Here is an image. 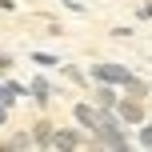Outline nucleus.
Returning a JSON list of instances; mask_svg holds the SVG:
<instances>
[{
  "instance_id": "1",
  "label": "nucleus",
  "mask_w": 152,
  "mask_h": 152,
  "mask_svg": "<svg viewBox=\"0 0 152 152\" xmlns=\"http://www.w3.org/2000/svg\"><path fill=\"white\" fill-rule=\"evenodd\" d=\"M92 76H96V80H104V84H124L132 72L120 68V64H92Z\"/></svg>"
},
{
  "instance_id": "2",
  "label": "nucleus",
  "mask_w": 152,
  "mask_h": 152,
  "mask_svg": "<svg viewBox=\"0 0 152 152\" xmlns=\"http://www.w3.org/2000/svg\"><path fill=\"white\" fill-rule=\"evenodd\" d=\"M116 108H120V120H128V124H140V100H116Z\"/></svg>"
},
{
  "instance_id": "3",
  "label": "nucleus",
  "mask_w": 152,
  "mask_h": 152,
  "mask_svg": "<svg viewBox=\"0 0 152 152\" xmlns=\"http://www.w3.org/2000/svg\"><path fill=\"white\" fill-rule=\"evenodd\" d=\"M76 120H80V128H96L100 112H96L92 104H76Z\"/></svg>"
},
{
  "instance_id": "4",
  "label": "nucleus",
  "mask_w": 152,
  "mask_h": 152,
  "mask_svg": "<svg viewBox=\"0 0 152 152\" xmlns=\"http://www.w3.org/2000/svg\"><path fill=\"white\" fill-rule=\"evenodd\" d=\"M48 96H52L48 80H44V76H36V80H32V100H48Z\"/></svg>"
},
{
  "instance_id": "5",
  "label": "nucleus",
  "mask_w": 152,
  "mask_h": 152,
  "mask_svg": "<svg viewBox=\"0 0 152 152\" xmlns=\"http://www.w3.org/2000/svg\"><path fill=\"white\" fill-rule=\"evenodd\" d=\"M52 144H64V148H72V144H80V136L64 128V132H56V136H52Z\"/></svg>"
},
{
  "instance_id": "6",
  "label": "nucleus",
  "mask_w": 152,
  "mask_h": 152,
  "mask_svg": "<svg viewBox=\"0 0 152 152\" xmlns=\"http://www.w3.org/2000/svg\"><path fill=\"white\" fill-rule=\"evenodd\" d=\"M96 100H100V108H112V104H116V92L104 84V88H96Z\"/></svg>"
},
{
  "instance_id": "7",
  "label": "nucleus",
  "mask_w": 152,
  "mask_h": 152,
  "mask_svg": "<svg viewBox=\"0 0 152 152\" xmlns=\"http://www.w3.org/2000/svg\"><path fill=\"white\" fill-rule=\"evenodd\" d=\"M32 60H36L40 68H52V64H60V56H52V52H32Z\"/></svg>"
},
{
  "instance_id": "8",
  "label": "nucleus",
  "mask_w": 152,
  "mask_h": 152,
  "mask_svg": "<svg viewBox=\"0 0 152 152\" xmlns=\"http://www.w3.org/2000/svg\"><path fill=\"white\" fill-rule=\"evenodd\" d=\"M36 140H40V144H48V140H52V128H48V124H40V128H36Z\"/></svg>"
},
{
  "instance_id": "9",
  "label": "nucleus",
  "mask_w": 152,
  "mask_h": 152,
  "mask_svg": "<svg viewBox=\"0 0 152 152\" xmlns=\"http://www.w3.org/2000/svg\"><path fill=\"white\" fill-rule=\"evenodd\" d=\"M140 140H144V144H152V124H144V132H140Z\"/></svg>"
},
{
  "instance_id": "10",
  "label": "nucleus",
  "mask_w": 152,
  "mask_h": 152,
  "mask_svg": "<svg viewBox=\"0 0 152 152\" xmlns=\"http://www.w3.org/2000/svg\"><path fill=\"white\" fill-rule=\"evenodd\" d=\"M4 120H8V112H4V108H0V124H4Z\"/></svg>"
},
{
  "instance_id": "11",
  "label": "nucleus",
  "mask_w": 152,
  "mask_h": 152,
  "mask_svg": "<svg viewBox=\"0 0 152 152\" xmlns=\"http://www.w3.org/2000/svg\"><path fill=\"white\" fill-rule=\"evenodd\" d=\"M148 92H152V84H148Z\"/></svg>"
}]
</instances>
